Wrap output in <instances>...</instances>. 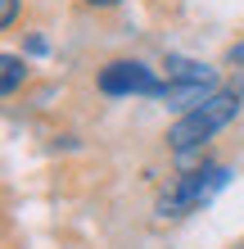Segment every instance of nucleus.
Returning <instances> with one entry per match:
<instances>
[{
	"mask_svg": "<svg viewBox=\"0 0 244 249\" xmlns=\"http://www.w3.org/2000/svg\"><path fill=\"white\" fill-rule=\"evenodd\" d=\"M86 5H95V9H109V5H122V0H86Z\"/></svg>",
	"mask_w": 244,
	"mask_h": 249,
	"instance_id": "obj_7",
	"label": "nucleus"
},
{
	"mask_svg": "<svg viewBox=\"0 0 244 249\" xmlns=\"http://www.w3.org/2000/svg\"><path fill=\"white\" fill-rule=\"evenodd\" d=\"M235 113H240V95L235 91H217V95H208L204 105H190V113H181V118L167 127V145L185 154V150H195V145L212 141Z\"/></svg>",
	"mask_w": 244,
	"mask_h": 249,
	"instance_id": "obj_1",
	"label": "nucleus"
},
{
	"mask_svg": "<svg viewBox=\"0 0 244 249\" xmlns=\"http://www.w3.org/2000/svg\"><path fill=\"white\" fill-rule=\"evenodd\" d=\"M0 68H5L0 86H5V95H14V91H18V82L27 77V64L18 59V54H0Z\"/></svg>",
	"mask_w": 244,
	"mask_h": 249,
	"instance_id": "obj_4",
	"label": "nucleus"
},
{
	"mask_svg": "<svg viewBox=\"0 0 244 249\" xmlns=\"http://www.w3.org/2000/svg\"><path fill=\"white\" fill-rule=\"evenodd\" d=\"M99 91L104 95H149V100H163L167 82H159L145 64H136V59H118L109 68H99Z\"/></svg>",
	"mask_w": 244,
	"mask_h": 249,
	"instance_id": "obj_3",
	"label": "nucleus"
},
{
	"mask_svg": "<svg viewBox=\"0 0 244 249\" xmlns=\"http://www.w3.org/2000/svg\"><path fill=\"white\" fill-rule=\"evenodd\" d=\"M226 181H231L226 168H199V172H190V177H181L172 190H163L159 217H185V213L204 209V204H212L226 190Z\"/></svg>",
	"mask_w": 244,
	"mask_h": 249,
	"instance_id": "obj_2",
	"label": "nucleus"
},
{
	"mask_svg": "<svg viewBox=\"0 0 244 249\" xmlns=\"http://www.w3.org/2000/svg\"><path fill=\"white\" fill-rule=\"evenodd\" d=\"M226 59H231V64H240V68H244V41H235V46H231V50H226Z\"/></svg>",
	"mask_w": 244,
	"mask_h": 249,
	"instance_id": "obj_6",
	"label": "nucleus"
},
{
	"mask_svg": "<svg viewBox=\"0 0 244 249\" xmlns=\"http://www.w3.org/2000/svg\"><path fill=\"white\" fill-rule=\"evenodd\" d=\"M18 18V0H0V27H9Z\"/></svg>",
	"mask_w": 244,
	"mask_h": 249,
	"instance_id": "obj_5",
	"label": "nucleus"
}]
</instances>
